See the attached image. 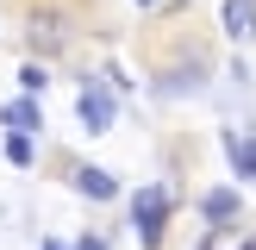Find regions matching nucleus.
I'll return each mask as SVG.
<instances>
[{
    "label": "nucleus",
    "instance_id": "f257e3e1",
    "mask_svg": "<svg viewBox=\"0 0 256 250\" xmlns=\"http://www.w3.org/2000/svg\"><path fill=\"white\" fill-rule=\"evenodd\" d=\"M169 219H175V194L169 188H138L132 194V225H138V244L144 250H162Z\"/></svg>",
    "mask_w": 256,
    "mask_h": 250
},
{
    "label": "nucleus",
    "instance_id": "f03ea898",
    "mask_svg": "<svg viewBox=\"0 0 256 250\" xmlns=\"http://www.w3.org/2000/svg\"><path fill=\"white\" fill-rule=\"evenodd\" d=\"M25 50H32L38 62L62 56V50H69V12L62 6H32L25 12Z\"/></svg>",
    "mask_w": 256,
    "mask_h": 250
},
{
    "label": "nucleus",
    "instance_id": "7ed1b4c3",
    "mask_svg": "<svg viewBox=\"0 0 256 250\" xmlns=\"http://www.w3.org/2000/svg\"><path fill=\"white\" fill-rule=\"evenodd\" d=\"M75 112H82V132H112V119H119V100L106 94V88H94V82H82V94H75Z\"/></svg>",
    "mask_w": 256,
    "mask_h": 250
},
{
    "label": "nucleus",
    "instance_id": "20e7f679",
    "mask_svg": "<svg viewBox=\"0 0 256 250\" xmlns=\"http://www.w3.org/2000/svg\"><path fill=\"white\" fill-rule=\"evenodd\" d=\"M69 188L82 200H94V206L119 200V182H112V169H100V162H69Z\"/></svg>",
    "mask_w": 256,
    "mask_h": 250
},
{
    "label": "nucleus",
    "instance_id": "39448f33",
    "mask_svg": "<svg viewBox=\"0 0 256 250\" xmlns=\"http://www.w3.org/2000/svg\"><path fill=\"white\" fill-rule=\"evenodd\" d=\"M238 212H244V194H238V188H206V194H200V219H206L212 232H232Z\"/></svg>",
    "mask_w": 256,
    "mask_h": 250
},
{
    "label": "nucleus",
    "instance_id": "423d86ee",
    "mask_svg": "<svg viewBox=\"0 0 256 250\" xmlns=\"http://www.w3.org/2000/svg\"><path fill=\"white\" fill-rule=\"evenodd\" d=\"M219 144H225V162H232V175H244V182L256 188V138H244V132H232V125H225V132H219Z\"/></svg>",
    "mask_w": 256,
    "mask_h": 250
},
{
    "label": "nucleus",
    "instance_id": "0eeeda50",
    "mask_svg": "<svg viewBox=\"0 0 256 250\" xmlns=\"http://www.w3.org/2000/svg\"><path fill=\"white\" fill-rule=\"evenodd\" d=\"M219 25H225L232 44H250V38H256V0H225V6H219Z\"/></svg>",
    "mask_w": 256,
    "mask_h": 250
},
{
    "label": "nucleus",
    "instance_id": "6e6552de",
    "mask_svg": "<svg viewBox=\"0 0 256 250\" xmlns=\"http://www.w3.org/2000/svg\"><path fill=\"white\" fill-rule=\"evenodd\" d=\"M0 125H6V132H44V112H38V100L32 94H19V100H6V106H0Z\"/></svg>",
    "mask_w": 256,
    "mask_h": 250
},
{
    "label": "nucleus",
    "instance_id": "1a4fd4ad",
    "mask_svg": "<svg viewBox=\"0 0 256 250\" xmlns=\"http://www.w3.org/2000/svg\"><path fill=\"white\" fill-rule=\"evenodd\" d=\"M0 150H6L12 169H32V162H38V138H32V132H6V144H0Z\"/></svg>",
    "mask_w": 256,
    "mask_h": 250
},
{
    "label": "nucleus",
    "instance_id": "9d476101",
    "mask_svg": "<svg viewBox=\"0 0 256 250\" xmlns=\"http://www.w3.org/2000/svg\"><path fill=\"white\" fill-rule=\"evenodd\" d=\"M19 88H25L32 100H38V94L50 88V75H44V62H38V56H25V62H19Z\"/></svg>",
    "mask_w": 256,
    "mask_h": 250
},
{
    "label": "nucleus",
    "instance_id": "9b49d317",
    "mask_svg": "<svg viewBox=\"0 0 256 250\" xmlns=\"http://www.w3.org/2000/svg\"><path fill=\"white\" fill-rule=\"evenodd\" d=\"M219 238H225V232H212V225H206V238H200L194 250H219Z\"/></svg>",
    "mask_w": 256,
    "mask_h": 250
},
{
    "label": "nucleus",
    "instance_id": "f8f14e48",
    "mask_svg": "<svg viewBox=\"0 0 256 250\" xmlns=\"http://www.w3.org/2000/svg\"><path fill=\"white\" fill-rule=\"evenodd\" d=\"M44 250H75V244H62V238H50V244H44Z\"/></svg>",
    "mask_w": 256,
    "mask_h": 250
},
{
    "label": "nucleus",
    "instance_id": "ddd939ff",
    "mask_svg": "<svg viewBox=\"0 0 256 250\" xmlns=\"http://www.w3.org/2000/svg\"><path fill=\"white\" fill-rule=\"evenodd\" d=\"M238 250H256V238H244V244H238Z\"/></svg>",
    "mask_w": 256,
    "mask_h": 250
},
{
    "label": "nucleus",
    "instance_id": "4468645a",
    "mask_svg": "<svg viewBox=\"0 0 256 250\" xmlns=\"http://www.w3.org/2000/svg\"><path fill=\"white\" fill-rule=\"evenodd\" d=\"M138 6H156V0H138Z\"/></svg>",
    "mask_w": 256,
    "mask_h": 250
}]
</instances>
